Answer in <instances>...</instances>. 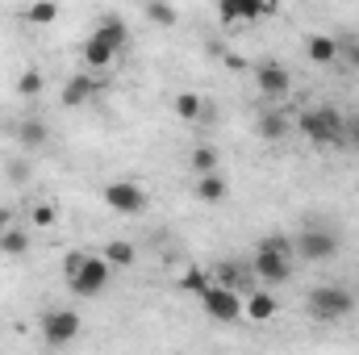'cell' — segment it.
I'll return each instance as SVG.
<instances>
[{
  "label": "cell",
  "instance_id": "obj_8",
  "mask_svg": "<svg viewBox=\"0 0 359 355\" xmlns=\"http://www.w3.org/2000/svg\"><path fill=\"white\" fill-rule=\"evenodd\" d=\"M251 72H255V88L264 92L268 100H284V96L292 92V76H288V67L276 63V59H259Z\"/></svg>",
  "mask_w": 359,
  "mask_h": 355
},
{
  "label": "cell",
  "instance_id": "obj_7",
  "mask_svg": "<svg viewBox=\"0 0 359 355\" xmlns=\"http://www.w3.org/2000/svg\"><path fill=\"white\" fill-rule=\"evenodd\" d=\"M292 243H297V255H301V260H309V264H326V260H334V255H339V234H330V230H322V226L301 230Z\"/></svg>",
  "mask_w": 359,
  "mask_h": 355
},
{
  "label": "cell",
  "instance_id": "obj_14",
  "mask_svg": "<svg viewBox=\"0 0 359 355\" xmlns=\"http://www.w3.org/2000/svg\"><path fill=\"white\" fill-rule=\"evenodd\" d=\"M305 55H309L318 67H334L339 55H343V46H339V38H330V34H309V38H305Z\"/></svg>",
  "mask_w": 359,
  "mask_h": 355
},
{
  "label": "cell",
  "instance_id": "obj_23",
  "mask_svg": "<svg viewBox=\"0 0 359 355\" xmlns=\"http://www.w3.org/2000/svg\"><path fill=\"white\" fill-rule=\"evenodd\" d=\"M0 255H8V260L29 255V230H25V226H13V230L0 239Z\"/></svg>",
  "mask_w": 359,
  "mask_h": 355
},
{
  "label": "cell",
  "instance_id": "obj_17",
  "mask_svg": "<svg viewBox=\"0 0 359 355\" xmlns=\"http://www.w3.org/2000/svg\"><path fill=\"white\" fill-rule=\"evenodd\" d=\"M255 130H259V138H264V142H280V138H288V130H292V126H288V117L271 105V109H264V113H259Z\"/></svg>",
  "mask_w": 359,
  "mask_h": 355
},
{
  "label": "cell",
  "instance_id": "obj_27",
  "mask_svg": "<svg viewBox=\"0 0 359 355\" xmlns=\"http://www.w3.org/2000/svg\"><path fill=\"white\" fill-rule=\"evenodd\" d=\"M42 88H46V80H42V72H38V67H25V72L17 76V96H25V100H29V96H38Z\"/></svg>",
  "mask_w": 359,
  "mask_h": 355
},
{
  "label": "cell",
  "instance_id": "obj_12",
  "mask_svg": "<svg viewBox=\"0 0 359 355\" xmlns=\"http://www.w3.org/2000/svg\"><path fill=\"white\" fill-rule=\"evenodd\" d=\"M113 63H117V51L109 42H100L96 34H88L80 46V72H109Z\"/></svg>",
  "mask_w": 359,
  "mask_h": 355
},
{
  "label": "cell",
  "instance_id": "obj_29",
  "mask_svg": "<svg viewBox=\"0 0 359 355\" xmlns=\"http://www.w3.org/2000/svg\"><path fill=\"white\" fill-rule=\"evenodd\" d=\"M147 21H155V25H176V21H180V8L163 4V0H151V4H147Z\"/></svg>",
  "mask_w": 359,
  "mask_h": 355
},
{
  "label": "cell",
  "instance_id": "obj_32",
  "mask_svg": "<svg viewBox=\"0 0 359 355\" xmlns=\"http://www.w3.org/2000/svg\"><path fill=\"white\" fill-rule=\"evenodd\" d=\"M8 180H13V184H25V180H29V163H25V159H13V163H8Z\"/></svg>",
  "mask_w": 359,
  "mask_h": 355
},
{
  "label": "cell",
  "instance_id": "obj_19",
  "mask_svg": "<svg viewBox=\"0 0 359 355\" xmlns=\"http://www.w3.org/2000/svg\"><path fill=\"white\" fill-rule=\"evenodd\" d=\"M209 284H213V276H209V267H201V264H188L184 272H180V280H176V288L188 293V297H201Z\"/></svg>",
  "mask_w": 359,
  "mask_h": 355
},
{
  "label": "cell",
  "instance_id": "obj_35",
  "mask_svg": "<svg viewBox=\"0 0 359 355\" xmlns=\"http://www.w3.org/2000/svg\"><path fill=\"white\" fill-rule=\"evenodd\" d=\"M347 142L359 151V121H351V126H347Z\"/></svg>",
  "mask_w": 359,
  "mask_h": 355
},
{
  "label": "cell",
  "instance_id": "obj_22",
  "mask_svg": "<svg viewBox=\"0 0 359 355\" xmlns=\"http://www.w3.org/2000/svg\"><path fill=\"white\" fill-rule=\"evenodd\" d=\"M226 196H230V188H226L222 176H201L196 180V201H201V205H222Z\"/></svg>",
  "mask_w": 359,
  "mask_h": 355
},
{
  "label": "cell",
  "instance_id": "obj_13",
  "mask_svg": "<svg viewBox=\"0 0 359 355\" xmlns=\"http://www.w3.org/2000/svg\"><path fill=\"white\" fill-rule=\"evenodd\" d=\"M243 314L264 326V322H271V318L280 314V301L271 297V288H251V293L243 297Z\"/></svg>",
  "mask_w": 359,
  "mask_h": 355
},
{
  "label": "cell",
  "instance_id": "obj_6",
  "mask_svg": "<svg viewBox=\"0 0 359 355\" xmlns=\"http://www.w3.org/2000/svg\"><path fill=\"white\" fill-rule=\"evenodd\" d=\"M109 280H113V267L104 264L100 255H92L84 260V267L67 280V288H72V297H80V301H88V297H100L104 288H109Z\"/></svg>",
  "mask_w": 359,
  "mask_h": 355
},
{
  "label": "cell",
  "instance_id": "obj_26",
  "mask_svg": "<svg viewBox=\"0 0 359 355\" xmlns=\"http://www.w3.org/2000/svg\"><path fill=\"white\" fill-rule=\"evenodd\" d=\"M259 251H271V255H280V260H292V255H297V243H292L288 234H264V239H259Z\"/></svg>",
  "mask_w": 359,
  "mask_h": 355
},
{
  "label": "cell",
  "instance_id": "obj_24",
  "mask_svg": "<svg viewBox=\"0 0 359 355\" xmlns=\"http://www.w3.org/2000/svg\"><path fill=\"white\" fill-rule=\"evenodd\" d=\"M29 226H34V230L59 226V205H55V201H34V205H29Z\"/></svg>",
  "mask_w": 359,
  "mask_h": 355
},
{
  "label": "cell",
  "instance_id": "obj_28",
  "mask_svg": "<svg viewBox=\"0 0 359 355\" xmlns=\"http://www.w3.org/2000/svg\"><path fill=\"white\" fill-rule=\"evenodd\" d=\"M234 4H238V21H259L276 13V4H264V0H234Z\"/></svg>",
  "mask_w": 359,
  "mask_h": 355
},
{
  "label": "cell",
  "instance_id": "obj_3",
  "mask_svg": "<svg viewBox=\"0 0 359 355\" xmlns=\"http://www.w3.org/2000/svg\"><path fill=\"white\" fill-rule=\"evenodd\" d=\"M100 196H104V205H109L113 213H121V217H138V213H147V205H151V192H147L138 180H109Z\"/></svg>",
  "mask_w": 359,
  "mask_h": 355
},
{
  "label": "cell",
  "instance_id": "obj_1",
  "mask_svg": "<svg viewBox=\"0 0 359 355\" xmlns=\"http://www.w3.org/2000/svg\"><path fill=\"white\" fill-rule=\"evenodd\" d=\"M355 293L343 288V284H313L309 297H305V314L313 322H339V318H351L355 314Z\"/></svg>",
  "mask_w": 359,
  "mask_h": 355
},
{
  "label": "cell",
  "instance_id": "obj_31",
  "mask_svg": "<svg viewBox=\"0 0 359 355\" xmlns=\"http://www.w3.org/2000/svg\"><path fill=\"white\" fill-rule=\"evenodd\" d=\"M339 46H343V55H339V59H343L347 67H355V72H359V38H347V42H339Z\"/></svg>",
  "mask_w": 359,
  "mask_h": 355
},
{
  "label": "cell",
  "instance_id": "obj_10",
  "mask_svg": "<svg viewBox=\"0 0 359 355\" xmlns=\"http://www.w3.org/2000/svg\"><path fill=\"white\" fill-rule=\"evenodd\" d=\"M209 276H213V284H222V288H234V293H251V284H255V276H251V264H238V260H222V264L209 267Z\"/></svg>",
  "mask_w": 359,
  "mask_h": 355
},
{
  "label": "cell",
  "instance_id": "obj_20",
  "mask_svg": "<svg viewBox=\"0 0 359 355\" xmlns=\"http://www.w3.org/2000/svg\"><path fill=\"white\" fill-rule=\"evenodd\" d=\"M172 109H176L180 121H201V117H205V96H201V92H176Z\"/></svg>",
  "mask_w": 359,
  "mask_h": 355
},
{
  "label": "cell",
  "instance_id": "obj_18",
  "mask_svg": "<svg viewBox=\"0 0 359 355\" xmlns=\"http://www.w3.org/2000/svg\"><path fill=\"white\" fill-rule=\"evenodd\" d=\"M100 260L113 267V272H121V267H134L138 247H134V243H126V239H113V243H104V247H100Z\"/></svg>",
  "mask_w": 359,
  "mask_h": 355
},
{
  "label": "cell",
  "instance_id": "obj_34",
  "mask_svg": "<svg viewBox=\"0 0 359 355\" xmlns=\"http://www.w3.org/2000/svg\"><path fill=\"white\" fill-rule=\"evenodd\" d=\"M13 226H17V222H13V209H8V205H0V239H4Z\"/></svg>",
  "mask_w": 359,
  "mask_h": 355
},
{
  "label": "cell",
  "instance_id": "obj_30",
  "mask_svg": "<svg viewBox=\"0 0 359 355\" xmlns=\"http://www.w3.org/2000/svg\"><path fill=\"white\" fill-rule=\"evenodd\" d=\"M84 260H88V251H67V255H63V276L72 280V276L84 267Z\"/></svg>",
  "mask_w": 359,
  "mask_h": 355
},
{
  "label": "cell",
  "instance_id": "obj_4",
  "mask_svg": "<svg viewBox=\"0 0 359 355\" xmlns=\"http://www.w3.org/2000/svg\"><path fill=\"white\" fill-rule=\"evenodd\" d=\"M38 330H42V339H46L50 347H67V343H76V339L84 335V322H80L76 309L59 305V309H46V314L38 318Z\"/></svg>",
  "mask_w": 359,
  "mask_h": 355
},
{
  "label": "cell",
  "instance_id": "obj_25",
  "mask_svg": "<svg viewBox=\"0 0 359 355\" xmlns=\"http://www.w3.org/2000/svg\"><path fill=\"white\" fill-rule=\"evenodd\" d=\"M21 17H25L29 25H50V21H59V4H55V0H38V4H25Z\"/></svg>",
  "mask_w": 359,
  "mask_h": 355
},
{
  "label": "cell",
  "instance_id": "obj_5",
  "mask_svg": "<svg viewBox=\"0 0 359 355\" xmlns=\"http://www.w3.org/2000/svg\"><path fill=\"white\" fill-rule=\"evenodd\" d=\"M196 301H201V309H205V318H209V322L230 326V322H238V318H243V293H234V288L209 284Z\"/></svg>",
  "mask_w": 359,
  "mask_h": 355
},
{
  "label": "cell",
  "instance_id": "obj_11",
  "mask_svg": "<svg viewBox=\"0 0 359 355\" xmlns=\"http://www.w3.org/2000/svg\"><path fill=\"white\" fill-rule=\"evenodd\" d=\"M96 76L92 72H76V76H67V84L59 88V105L63 109H80V105H88L92 96H96Z\"/></svg>",
  "mask_w": 359,
  "mask_h": 355
},
{
  "label": "cell",
  "instance_id": "obj_9",
  "mask_svg": "<svg viewBox=\"0 0 359 355\" xmlns=\"http://www.w3.org/2000/svg\"><path fill=\"white\" fill-rule=\"evenodd\" d=\"M251 276L264 280V284H288V280H292V260H280V255L255 247V255H251Z\"/></svg>",
  "mask_w": 359,
  "mask_h": 355
},
{
  "label": "cell",
  "instance_id": "obj_15",
  "mask_svg": "<svg viewBox=\"0 0 359 355\" xmlns=\"http://www.w3.org/2000/svg\"><path fill=\"white\" fill-rule=\"evenodd\" d=\"M13 138H17L25 151H42V147L50 142V130H46L42 117H21V121L13 126Z\"/></svg>",
  "mask_w": 359,
  "mask_h": 355
},
{
  "label": "cell",
  "instance_id": "obj_21",
  "mask_svg": "<svg viewBox=\"0 0 359 355\" xmlns=\"http://www.w3.org/2000/svg\"><path fill=\"white\" fill-rule=\"evenodd\" d=\"M188 168L201 176H217V147H209V142H201V147H192V155H188Z\"/></svg>",
  "mask_w": 359,
  "mask_h": 355
},
{
  "label": "cell",
  "instance_id": "obj_16",
  "mask_svg": "<svg viewBox=\"0 0 359 355\" xmlns=\"http://www.w3.org/2000/svg\"><path fill=\"white\" fill-rule=\"evenodd\" d=\"M92 34L100 38V42H109L117 55H121V46H126V38H130V29H126V21L117 17V13H100V21L92 25Z\"/></svg>",
  "mask_w": 359,
  "mask_h": 355
},
{
  "label": "cell",
  "instance_id": "obj_2",
  "mask_svg": "<svg viewBox=\"0 0 359 355\" xmlns=\"http://www.w3.org/2000/svg\"><path fill=\"white\" fill-rule=\"evenodd\" d=\"M297 130L313 142V147H334V142H347V121L334 113V109H305L297 117Z\"/></svg>",
  "mask_w": 359,
  "mask_h": 355
},
{
  "label": "cell",
  "instance_id": "obj_33",
  "mask_svg": "<svg viewBox=\"0 0 359 355\" xmlns=\"http://www.w3.org/2000/svg\"><path fill=\"white\" fill-rule=\"evenodd\" d=\"M217 17H222V25H234V21H238V4H234V0H222V4H217Z\"/></svg>",
  "mask_w": 359,
  "mask_h": 355
}]
</instances>
